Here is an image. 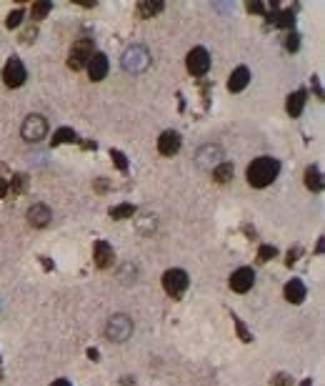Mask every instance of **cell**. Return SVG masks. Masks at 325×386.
<instances>
[{"label": "cell", "mask_w": 325, "mask_h": 386, "mask_svg": "<svg viewBox=\"0 0 325 386\" xmlns=\"http://www.w3.org/2000/svg\"><path fill=\"white\" fill-rule=\"evenodd\" d=\"M278 173H280V163L270 156H260L248 166V183L255 188H265L278 178Z\"/></svg>", "instance_id": "6da1fadb"}, {"label": "cell", "mask_w": 325, "mask_h": 386, "mask_svg": "<svg viewBox=\"0 0 325 386\" xmlns=\"http://www.w3.org/2000/svg\"><path fill=\"white\" fill-rule=\"evenodd\" d=\"M105 336L115 344H123L133 336V319L125 316V314H115L108 319V326H105Z\"/></svg>", "instance_id": "7a4b0ae2"}, {"label": "cell", "mask_w": 325, "mask_h": 386, "mask_svg": "<svg viewBox=\"0 0 325 386\" xmlns=\"http://www.w3.org/2000/svg\"><path fill=\"white\" fill-rule=\"evenodd\" d=\"M148 65H150V53L143 45H133V48L125 50L123 68H125L128 73H143V70H148Z\"/></svg>", "instance_id": "3957f363"}, {"label": "cell", "mask_w": 325, "mask_h": 386, "mask_svg": "<svg viewBox=\"0 0 325 386\" xmlns=\"http://www.w3.org/2000/svg\"><path fill=\"white\" fill-rule=\"evenodd\" d=\"M188 273L183 271V268H170V271H165L163 273V289H165V294H170L173 298L183 296L185 294V289H188Z\"/></svg>", "instance_id": "277c9868"}, {"label": "cell", "mask_w": 325, "mask_h": 386, "mask_svg": "<svg viewBox=\"0 0 325 386\" xmlns=\"http://www.w3.org/2000/svg\"><path fill=\"white\" fill-rule=\"evenodd\" d=\"M20 133H23V138L28 143H40L48 136V120L43 118V116H38V113L28 116L25 123H23V128H20Z\"/></svg>", "instance_id": "5b68a950"}, {"label": "cell", "mask_w": 325, "mask_h": 386, "mask_svg": "<svg viewBox=\"0 0 325 386\" xmlns=\"http://www.w3.org/2000/svg\"><path fill=\"white\" fill-rule=\"evenodd\" d=\"M25 78H28V70H25V65H23L20 58H10L5 63V68H3V83L8 88H20L25 83Z\"/></svg>", "instance_id": "8992f818"}, {"label": "cell", "mask_w": 325, "mask_h": 386, "mask_svg": "<svg viewBox=\"0 0 325 386\" xmlns=\"http://www.w3.org/2000/svg\"><path fill=\"white\" fill-rule=\"evenodd\" d=\"M90 56H93V40H90V38H80V40H75L73 48H70L68 65H70L73 70H80V68L88 65Z\"/></svg>", "instance_id": "52a82bcc"}, {"label": "cell", "mask_w": 325, "mask_h": 386, "mask_svg": "<svg viewBox=\"0 0 325 386\" xmlns=\"http://www.w3.org/2000/svg\"><path fill=\"white\" fill-rule=\"evenodd\" d=\"M208 68H210V56H208L205 48H193L188 53V70L193 75H205Z\"/></svg>", "instance_id": "ba28073f"}, {"label": "cell", "mask_w": 325, "mask_h": 386, "mask_svg": "<svg viewBox=\"0 0 325 386\" xmlns=\"http://www.w3.org/2000/svg\"><path fill=\"white\" fill-rule=\"evenodd\" d=\"M253 284H255L253 268H238V271H233V276H230V289L238 291V294H248V291L253 289Z\"/></svg>", "instance_id": "9c48e42d"}, {"label": "cell", "mask_w": 325, "mask_h": 386, "mask_svg": "<svg viewBox=\"0 0 325 386\" xmlns=\"http://www.w3.org/2000/svg\"><path fill=\"white\" fill-rule=\"evenodd\" d=\"M50 218H53L50 208L43 206V203H33V206L28 208V223L33 228H45V226L50 223Z\"/></svg>", "instance_id": "30bf717a"}, {"label": "cell", "mask_w": 325, "mask_h": 386, "mask_svg": "<svg viewBox=\"0 0 325 386\" xmlns=\"http://www.w3.org/2000/svg\"><path fill=\"white\" fill-rule=\"evenodd\" d=\"M88 75H90V81H103L105 78V73H108V58L103 56V53H93L88 60Z\"/></svg>", "instance_id": "8fae6325"}, {"label": "cell", "mask_w": 325, "mask_h": 386, "mask_svg": "<svg viewBox=\"0 0 325 386\" xmlns=\"http://www.w3.org/2000/svg\"><path fill=\"white\" fill-rule=\"evenodd\" d=\"M180 136H178L175 131H165L160 138H158V150L163 153V156H175L178 150H180Z\"/></svg>", "instance_id": "7c38bea8"}, {"label": "cell", "mask_w": 325, "mask_h": 386, "mask_svg": "<svg viewBox=\"0 0 325 386\" xmlns=\"http://www.w3.org/2000/svg\"><path fill=\"white\" fill-rule=\"evenodd\" d=\"M115 253H113V246L105 243V241H95V266L98 268H108L113 264Z\"/></svg>", "instance_id": "4fadbf2b"}, {"label": "cell", "mask_w": 325, "mask_h": 386, "mask_svg": "<svg viewBox=\"0 0 325 386\" xmlns=\"http://www.w3.org/2000/svg\"><path fill=\"white\" fill-rule=\"evenodd\" d=\"M220 158H223V150L218 148V146H203L200 153H198V163H200L203 168H213V166H218V163H220Z\"/></svg>", "instance_id": "5bb4252c"}, {"label": "cell", "mask_w": 325, "mask_h": 386, "mask_svg": "<svg viewBox=\"0 0 325 386\" xmlns=\"http://www.w3.org/2000/svg\"><path fill=\"white\" fill-rule=\"evenodd\" d=\"M283 296H285V301H290V303H300V301L305 298V284H303L300 278H290V281L285 284V289H283Z\"/></svg>", "instance_id": "9a60e30c"}, {"label": "cell", "mask_w": 325, "mask_h": 386, "mask_svg": "<svg viewBox=\"0 0 325 386\" xmlns=\"http://www.w3.org/2000/svg\"><path fill=\"white\" fill-rule=\"evenodd\" d=\"M250 83V70L245 68V65H240V68H235L233 73H230V81H228V88L233 90V93H240V90L245 88Z\"/></svg>", "instance_id": "2e32d148"}, {"label": "cell", "mask_w": 325, "mask_h": 386, "mask_svg": "<svg viewBox=\"0 0 325 386\" xmlns=\"http://www.w3.org/2000/svg\"><path fill=\"white\" fill-rule=\"evenodd\" d=\"M303 106H305V90H296V93H290V98H288V113H290L293 118L303 113Z\"/></svg>", "instance_id": "e0dca14e"}, {"label": "cell", "mask_w": 325, "mask_h": 386, "mask_svg": "<svg viewBox=\"0 0 325 386\" xmlns=\"http://www.w3.org/2000/svg\"><path fill=\"white\" fill-rule=\"evenodd\" d=\"M305 186H308L310 191H320V188H323V176H320V171H318L315 166L305 168Z\"/></svg>", "instance_id": "ac0fdd59"}, {"label": "cell", "mask_w": 325, "mask_h": 386, "mask_svg": "<svg viewBox=\"0 0 325 386\" xmlns=\"http://www.w3.org/2000/svg\"><path fill=\"white\" fill-rule=\"evenodd\" d=\"M163 8H165V5H163L160 0H155V3H153V0H143V3L138 5V13H140L143 18H153V15H158Z\"/></svg>", "instance_id": "d6986e66"}, {"label": "cell", "mask_w": 325, "mask_h": 386, "mask_svg": "<svg viewBox=\"0 0 325 386\" xmlns=\"http://www.w3.org/2000/svg\"><path fill=\"white\" fill-rule=\"evenodd\" d=\"M135 216V206L133 203H120V206H113L110 208V218L115 221H123V218H133Z\"/></svg>", "instance_id": "ffe728a7"}, {"label": "cell", "mask_w": 325, "mask_h": 386, "mask_svg": "<svg viewBox=\"0 0 325 386\" xmlns=\"http://www.w3.org/2000/svg\"><path fill=\"white\" fill-rule=\"evenodd\" d=\"M213 178H215V183H228V181L233 178V166H230V163H220V166H215Z\"/></svg>", "instance_id": "44dd1931"}, {"label": "cell", "mask_w": 325, "mask_h": 386, "mask_svg": "<svg viewBox=\"0 0 325 386\" xmlns=\"http://www.w3.org/2000/svg\"><path fill=\"white\" fill-rule=\"evenodd\" d=\"M73 141H78V136H75V131H73V128H60V131H55V136H53V146H60V143H73Z\"/></svg>", "instance_id": "7402d4cb"}, {"label": "cell", "mask_w": 325, "mask_h": 386, "mask_svg": "<svg viewBox=\"0 0 325 386\" xmlns=\"http://www.w3.org/2000/svg\"><path fill=\"white\" fill-rule=\"evenodd\" d=\"M293 10H288V13H273L270 15V23H275V25H280V28H290L293 25Z\"/></svg>", "instance_id": "603a6c76"}, {"label": "cell", "mask_w": 325, "mask_h": 386, "mask_svg": "<svg viewBox=\"0 0 325 386\" xmlns=\"http://www.w3.org/2000/svg\"><path fill=\"white\" fill-rule=\"evenodd\" d=\"M25 186H28V176H25V173H18V176H13V181L8 183V191H13V193H23V191H25Z\"/></svg>", "instance_id": "cb8c5ba5"}, {"label": "cell", "mask_w": 325, "mask_h": 386, "mask_svg": "<svg viewBox=\"0 0 325 386\" xmlns=\"http://www.w3.org/2000/svg\"><path fill=\"white\" fill-rule=\"evenodd\" d=\"M50 8H53V5H50L48 0H40V3H33V18H35V20H43V18H45V15L50 13Z\"/></svg>", "instance_id": "d4e9b609"}, {"label": "cell", "mask_w": 325, "mask_h": 386, "mask_svg": "<svg viewBox=\"0 0 325 386\" xmlns=\"http://www.w3.org/2000/svg\"><path fill=\"white\" fill-rule=\"evenodd\" d=\"M20 23H23V10L18 8V10H13V13L8 15V20H5V25H8V28L13 30V28H18Z\"/></svg>", "instance_id": "484cf974"}, {"label": "cell", "mask_w": 325, "mask_h": 386, "mask_svg": "<svg viewBox=\"0 0 325 386\" xmlns=\"http://www.w3.org/2000/svg\"><path fill=\"white\" fill-rule=\"evenodd\" d=\"M278 256V248L275 246H260V251H258V259L260 261H270V259H275Z\"/></svg>", "instance_id": "4316f807"}, {"label": "cell", "mask_w": 325, "mask_h": 386, "mask_svg": "<svg viewBox=\"0 0 325 386\" xmlns=\"http://www.w3.org/2000/svg\"><path fill=\"white\" fill-rule=\"evenodd\" d=\"M110 158L115 161V166H118L120 171H128V158H125L120 150H110Z\"/></svg>", "instance_id": "83f0119b"}, {"label": "cell", "mask_w": 325, "mask_h": 386, "mask_svg": "<svg viewBox=\"0 0 325 386\" xmlns=\"http://www.w3.org/2000/svg\"><path fill=\"white\" fill-rule=\"evenodd\" d=\"M270 386H293V379H290L288 374H278V376L270 381Z\"/></svg>", "instance_id": "f1b7e54d"}, {"label": "cell", "mask_w": 325, "mask_h": 386, "mask_svg": "<svg viewBox=\"0 0 325 386\" xmlns=\"http://www.w3.org/2000/svg\"><path fill=\"white\" fill-rule=\"evenodd\" d=\"M233 324L238 326V333H240V339H243V341H253V336L248 333V328L240 324V319H238V316H233Z\"/></svg>", "instance_id": "f546056e"}, {"label": "cell", "mask_w": 325, "mask_h": 386, "mask_svg": "<svg viewBox=\"0 0 325 386\" xmlns=\"http://www.w3.org/2000/svg\"><path fill=\"white\" fill-rule=\"evenodd\" d=\"M298 256H300V248H290V251H288V259H285V264H288V266H293V264L298 261Z\"/></svg>", "instance_id": "4dcf8cb0"}, {"label": "cell", "mask_w": 325, "mask_h": 386, "mask_svg": "<svg viewBox=\"0 0 325 386\" xmlns=\"http://www.w3.org/2000/svg\"><path fill=\"white\" fill-rule=\"evenodd\" d=\"M285 48H288V50H298V35H288Z\"/></svg>", "instance_id": "1f68e13d"}, {"label": "cell", "mask_w": 325, "mask_h": 386, "mask_svg": "<svg viewBox=\"0 0 325 386\" xmlns=\"http://www.w3.org/2000/svg\"><path fill=\"white\" fill-rule=\"evenodd\" d=\"M248 10H250V13H263V10H265V5H263V3H250V5H248Z\"/></svg>", "instance_id": "d6a6232c"}, {"label": "cell", "mask_w": 325, "mask_h": 386, "mask_svg": "<svg viewBox=\"0 0 325 386\" xmlns=\"http://www.w3.org/2000/svg\"><path fill=\"white\" fill-rule=\"evenodd\" d=\"M5 193H8V181L0 178V198H5Z\"/></svg>", "instance_id": "836d02e7"}, {"label": "cell", "mask_w": 325, "mask_h": 386, "mask_svg": "<svg viewBox=\"0 0 325 386\" xmlns=\"http://www.w3.org/2000/svg\"><path fill=\"white\" fill-rule=\"evenodd\" d=\"M50 386H73V384H70L68 379H55V381H53Z\"/></svg>", "instance_id": "e575fe53"}, {"label": "cell", "mask_w": 325, "mask_h": 386, "mask_svg": "<svg viewBox=\"0 0 325 386\" xmlns=\"http://www.w3.org/2000/svg\"><path fill=\"white\" fill-rule=\"evenodd\" d=\"M88 356L93 358V361H98V356H100V354H98V349H88Z\"/></svg>", "instance_id": "d590c367"}, {"label": "cell", "mask_w": 325, "mask_h": 386, "mask_svg": "<svg viewBox=\"0 0 325 386\" xmlns=\"http://www.w3.org/2000/svg\"><path fill=\"white\" fill-rule=\"evenodd\" d=\"M300 386H313V379H305V381H303Z\"/></svg>", "instance_id": "8d00e7d4"}]
</instances>
